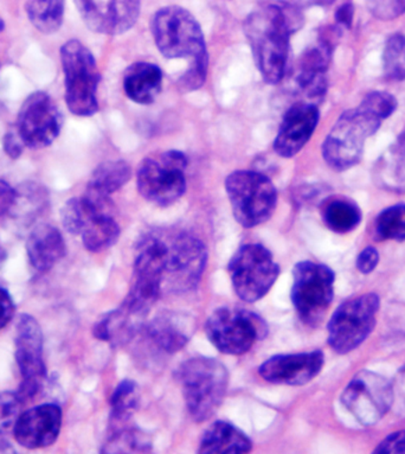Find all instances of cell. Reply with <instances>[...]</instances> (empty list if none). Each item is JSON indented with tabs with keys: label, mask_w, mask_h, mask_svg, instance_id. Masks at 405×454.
<instances>
[{
	"label": "cell",
	"mask_w": 405,
	"mask_h": 454,
	"mask_svg": "<svg viewBox=\"0 0 405 454\" xmlns=\"http://www.w3.org/2000/svg\"><path fill=\"white\" fill-rule=\"evenodd\" d=\"M27 258L40 273H47L66 253V242L58 230L51 224H40L27 238Z\"/></svg>",
	"instance_id": "20"
},
{
	"label": "cell",
	"mask_w": 405,
	"mask_h": 454,
	"mask_svg": "<svg viewBox=\"0 0 405 454\" xmlns=\"http://www.w3.org/2000/svg\"><path fill=\"white\" fill-rule=\"evenodd\" d=\"M354 9L351 3H345L336 12V20L338 24L345 27H351L354 22Z\"/></svg>",
	"instance_id": "44"
},
{
	"label": "cell",
	"mask_w": 405,
	"mask_h": 454,
	"mask_svg": "<svg viewBox=\"0 0 405 454\" xmlns=\"http://www.w3.org/2000/svg\"><path fill=\"white\" fill-rule=\"evenodd\" d=\"M325 356L322 351L276 355L259 368L261 378L274 385L304 386L322 372Z\"/></svg>",
	"instance_id": "16"
},
{
	"label": "cell",
	"mask_w": 405,
	"mask_h": 454,
	"mask_svg": "<svg viewBox=\"0 0 405 454\" xmlns=\"http://www.w3.org/2000/svg\"><path fill=\"white\" fill-rule=\"evenodd\" d=\"M61 62L69 111L77 117H91L98 109L97 97L100 82L93 54L81 42L72 40L61 48Z\"/></svg>",
	"instance_id": "5"
},
{
	"label": "cell",
	"mask_w": 405,
	"mask_h": 454,
	"mask_svg": "<svg viewBox=\"0 0 405 454\" xmlns=\"http://www.w3.org/2000/svg\"><path fill=\"white\" fill-rule=\"evenodd\" d=\"M146 333L154 346L167 354L182 350L190 340V324L175 313H163L146 326Z\"/></svg>",
	"instance_id": "22"
},
{
	"label": "cell",
	"mask_w": 405,
	"mask_h": 454,
	"mask_svg": "<svg viewBox=\"0 0 405 454\" xmlns=\"http://www.w3.org/2000/svg\"><path fill=\"white\" fill-rule=\"evenodd\" d=\"M16 200V190L4 181H0V217L10 214Z\"/></svg>",
	"instance_id": "42"
},
{
	"label": "cell",
	"mask_w": 405,
	"mask_h": 454,
	"mask_svg": "<svg viewBox=\"0 0 405 454\" xmlns=\"http://www.w3.org/2000/svg\"><path fill=\"white\" fill-rule=\"evenodd\" d=\"M334 280L333 270L323 263L301 262L295 265L292 302L306 325L323 322L333 301Z\"/></svg>",
	"instance_id": "8"
},
{
	"label": "cell",
	"mask_w": 405,
	"mask_h": 454,
	"mask_svg": "<svg viewBox=\"0 0 405 454\" xmlns=\"http://www.w3.org/2000/svg\"><path fill=\"white\" fill-rule=\"evenodd\" d=\"M304 24V16L286 2L261 5L246 17L245 34L253 59L267 83L284 79L290 54V38Z\"/></svg>",
	"instance_id": "1"
},
{
	"label": "cell",
	"mask_w": 405,
	"mask_h": 454,
	"mask_svg": "<svg viewBox=\"0 0 405 454\" xmlns=\"http://www.w3.org/2000/svg\"><path fill=\"white\" fill-rule=\"evenodd\" d=\"M140 394L138 386L132 380L120 383L111 397V421L109 425L123 424L138 410Z\"/></svg>",
	"instance_id": "31"
},
{
	"label": "cell",
	"mask_w": 405,
	"mask_h": 454,
	"mask_svg": "<svg viewBox=\"0 0 405 454\" xmlns=\"http://www.w3.org/2000/svg\"><path fill=\"white\" fill-rule=\"evenodd\" d=\"M175 375L193 421L203 422L213 418L227 395V368L214 358L193 357L184 362Z\"/></svg>",
	"instance_id": "3"
},
{
	"label": "cell",
	"mask_w": 405,
	"mask_h": 454,
	"mask_svg": "<svg viewBox=\"0 0 405 454\" xmlns=\"http://www.w3.org/2000/svg\"><path fill=\"white\" fill-rule=\"evenodd\" d=\"M384 74L389 80H405V36L396 34L386 41L383 52Z\"/></svg>",
	"instance_id": "34"
},
{
	"label": "cell",
	"mask_w": 405,
	"mask_h": 454,
	"mask_svg": "<svg viewBox=\"0 0 405 454\" xmlns=\"http://www.w3.org/2000/svg\"><path fill=\"white\" fill-rule=\"evenodd\" d=\"M340 400L355 420L372 426L393 407V383L376 372L362 371L348 383Z\"/></svg>",
	"instance_id": "13"
},
{
	"label": "cell",
	"mask_w": 405,
	"mask_h": 454,
	"mask_svg": "<svg viewBox=\"0 0 405 454\" xmlns=\"http://www.w3.org/2000/svg\"><path fill=\"white\" fill-rule=\"evenodd\" d=\"M83 22L95 33L121 35L139 19L140 0H75Z\"/></svg>",
	"instance_id": "15"
},
{
	"label": "cell",
	"mask_w": 405,
	"mask_h": 454,
	"mask_svg": "<svg viewBox=\"0 0 405 454\" xmlns=\"http://www.w3.org/2000/svg\"><path fill=\"white\" fill-rule=\"evenodd\" d=\"M163 84V73L152 63L138 62L129 67L123 77V88L130 100L140 105L156 101Z\"/></svg>",
	"instance_id": "21"
},
{
	"label": "cell",
	"mask_w": 405,
	"mask_h": 454,
	"mask_svg": "<svg viewBox=\"0 0 405 454\" xmlns=\"http://www.w3.org/2000/svg\"><path fill=\"white\" fill-rule=\"evenodd\" d=\"M375 231L383 240H405V204L384 209L376 218Z\"/></svg>",
	"instance_id": "33"
},
{
	"label": "cell",
	"mask_w": 405,
	"mask_h": 454,
	"mask_svg": "<svg viewBox=\"0 0 405 454\" xmlns=\"http://www.w3.org/2000/svg\"><path fill=\"white\" fill-rule=\"evenodd\" d=\"M48 202L47 192L42 186L29 183L16 190V200L10 214L16 218L30 220L43 209Z\"/></svg>",
	"instance_id": "32"
},
{
	"label": "cell",
	"mask_w": 405,
	"mask_h": 454,
	"mask_svg": "<svg viewBox=\"0 0 405 454\" xmlns=\"http://www.w3.org/2000/svg\"><path fill=\"white\" fill-rule=\"evenodd\" d=\"M55 2L62 3V4H65L66 0H55Z\"/></svg>",
	"instance_id": "46"
},
{
	"label": "cell",
	"mask_w": 405,
	"mask_h": 454,
	"mask_svg": "<svg viewBox=\"0 0 405 454\" xmlns=\"http://www.w3.org/2000/svg\"><path fill=\"white\" fill-rule=\"evenodd\" d=\"M186 168L188 158L179 151L145 158L136 175L140 195L160 207L177 202L186 190Z\"/></svg>",
	"instance_id": "7"
},
{
	"label": "cell",
	"mask_w": 405,
	"mask_h": 454,
	"mask_svg": "<svg viewBox=\"0 0 405 454\" xmlns=\"http://www.w3.org/2000/svg\"><path fill=\"white\" fill-rule=\"evenodd\" d=\"M130 174L132 171L126 161H107L93 172L87 189L100 195L111 196L129 181Z\"/></svg>",
	"instance_id": "29"
},
{
	"label": "cell",
	"mask_w": 405,
	"mask_h": 454,
	"mask_svg": "<svg viewBox=\"0 0 405 454\" xmlns=\"http://www.w3.org/2000/svg\"><path fill=\"white\" fill-rule=\"evenodd\" d=\"M372 15L382 20L397 19L405 13V0H368Z\"/></svg>",
	"instance_id": "37"
},
{
	"label": "cell",
	"mask_w": 405,
	"mask_h": 454,
	"mask_svg": "<svg viewBox=\"0 0 405 454\" xmlns=\"http://www.w3.org/2000/svg\"><path fill=\"white\" fill-rule=\"evenodd\" d=\"M232 286L245 302L262 299L276 284L280 267L272 253L260 244L242 246L229 262Z\"/></svg>",
	"instance_id": "9"
},
{
	"label": "cell",
	"mask_w": 405,
	"mask_h": 454,
	"mask_svg": "<svg viewBox=\"0 0 405 454\" xmlns=\"http://www.w3.org/2000/svg\"><path fill=\"white\" fill-rule=\"evenodd\" d=\"M165 286L175 292L192 290L206 270L207 252L199 238L186 231H163Z\"/></svg>",
	"instance_id": "10"
},
{
	"label": "cell",
	"mask_w": 405,
	"mask_h": 454,
	"mask_svg": "<svg viewBox=\"0 0 405 454\" xmlns=\"http://www.w3.org/2000/svg\"><path fill=\"white\" fill-rule=\"evenodd\" d=\"M16 361L23 381L43 385L47 379V367L43 361V333L33 316H19L16 327Z\"/></svg>",
	"instance_id": "19"
},
{
	"label": "cell",
	"mask_w": 405,
	"mask_h": 454,
	"mask_svg": "<svg viewBox=\"0 0 405 454\" xmlns=\"http://www.w3.org/2000/svg\"><path fill=\"white\" fill-rule=\"evenodd\" d=\"M4 22H3V20L0 19V31L4 30Z\"/></svg>",
	"instance_id": "45"
},
{
	"label": "cell",
	"mask_w": 405,
	"mask_h": 454,
	"mask_svg": "<svg viewBox=\"0 0 405 454\" xmlns=\"http://www.w3.org/2000/svg\"><path fill=\"white\" fill-rule=\"evenodd\" d=\"M142 317L133 315L121 308L107 313L94 325L93 334L97 340L119 347L129 342L142 324Z\"/></svg>",
	"instance_id": "24"
},
{
	"label": "cell",
	"mask_w": 405,
	"mask_h": 454,
	"mask_svg": "<svg viewBox=\"0 0 405 454\" xmlns=\"http://www.w3.org/2000/svg\"><path fill=\"white\" fill-rule=\"evenodd\" d=\"M382 122L361 105L344 112L323 142V160L336 171L354 168L362 160L366 140L378 132Z\"/></svg>",
	"instance_id": "4"
},
{
	"label": "cell",
	"mask_w": 405,
	"mask_h": 454,
	"mask_svg": "<svg viewBox=\"0 0 405 454\" xmlns=\"http://www.w3.org/2000/svg\"><path fill=\"white\" fill-rule=\"evenodd\" d=\"M379 262V253L376 248L366 247L358 255L357 270L362 274H370L375 270Z\"/></svg>",
	"instance_id": "41"
},
{
	"label": "cell",
	"mask_w": 405,
	"mask_h": 454,
	"mask_svg": "<svg viewBox=\"0 0 405 454\" xmlns=\"http://www.w3.org/2000/svg\"><path fill=\"white\" fill-rule=\"evenodd\" d=\"M81 237L87 251L100 253L111 248L119 240L120 227L113 214H101L88 222Z\"/></svg>",
	"instance_id": "27"
},
{
	"label": "cell",
	"mask_w": 405,
	"mask_h": 454,
	"mask_svg": "<svg viewBox=\"0 0 405 454\" xmlns=\"http://www.w3.org/2000/svg\"><path fill=\"white\" fill-rule=\"evenodd\" d=\"M206 333L211 344L225 355L248 353L257 340L267 336L266 323L245 309L221 308L206 320Z\"/></svg>",
	"instance_id": "11"
},
{
	"label": "cell",
	"mask_w": 405,
	"mask_h": 454,
	"mask_svg": "<svg viewBox=\"0 0 405 454\" xmlns=\"http://www.w3.org/2000/svg\"><path fill=\"white\" fill-rule=\"evenodd\" d=\"M62 128V117L51 95L36 91L24 101L16 129L27 147L45 149L58 138Z\"/></svg>",
	"instance_id": "14"
},
{
	"label": "cell",
	"mask_w": 405,
	"mask_h": 454,
	"mask_svg": "<svg viewBox=\"0 0 405 454\" xmlns=\"http://www.w3.org/2000/svg\"><path fill=\"white\" fill-rule=\"evenodd\" d=\"M380 299L373 294L348 299L333 313L329 326V344L338 354H348L371 334L379 311Z\"/></svg>",
	"instance_id": "12"
},
{
	"label": "cell",
	"mask_w": 405,
	"mask_h": 454,
	"mask_svg": "<svg viewBox=\"0 0 405 454\" xmlns=\"http://www.w3.org/2000/svg\"><path fill=\"white\" fill-rule=\"evenodd\" d=\"M375 175L383 188L405 192V133L377 161Z\"/></svg>",
	"instance_id": "25"
},
{
	"label": "cell",
	"mask_w": 405,
	"mask_h": 454,
	"mask_svg": "<svg viewBox=\"0 0 405 454\" xmlns=\"http://www.w3.org/2000/svg\"><path fill=\"white\" fill-rule=\"evenodd\" d=\"M393 403L397 401L401 410L405 411V365L397 372L393 383Z\"/></svg>",
	"instance_id": "43"
},
{
	"label": "cell",
	"mask_w": 405,
	"mask_h": 454,
	"mask_svg": "<svg viewBox=\"0 0 405 454\" xmlns=\"http://www.w3.org/2000/svg\"><path fill=\"white\" fill-rule=\"evenodd\" d=\"M27 15L41 33H56L63 23L65 4L55 0H27Z\"/></svg>",
	"instance_id": "30"
},
{
	"label": "cell",
	"mask_w": 405,
	"mask_h": 454,
	"mask_svg": "<svg viewBox=\"0 0 405 454\" xmlns=\"http://www.w3.org/2000/svg\"><path fill=\"white\" fill-rule=\"evenodd\" d=\"M23 403L17 393L0 392V434H8L15 429Z\"/></svg>",
	"instance_id": "35"
},
{
	"label": "cell",
	"mask_w": 405,
	"mask_h": 454,
	"mask_svg": "<svg viewBox=\"0 0 405 454\" xmlns=\"http://www.w3.org/2000/svg\"><path fill=\"white\" fill-rule=\"evenodd\" d=\"M232 213L242 227L253 228L276 211L277 192L272 181L256 171H235L225 181Z\"/></svg>",
	"instance_id": "6"
},
{
	"label": "cell",
	"mask_w": 405,
	"mask_h": 454,
	"mask_svg": "<svg viewBox=\"0 0 405 454\" xmlns=\"http://www.w3.org/2000/svg\"><path fill=\"white\" fill-rule=\"evenodd\" d=\"M15 316V304L5 288L0 287V330L4 329Z\"/></svg>",
	"instance_id": "40"
},
{
	"label": "cell",
	"mask_w": 405,
	"mask_h": 454,
	"mask_svg": "<svg viewBox=\"0 0 405 454\" xmlns=\"http://www.w3.org/2000/svg\"><path fill=\"white\" fill-rule=\"evenodd\" d=\"M3 145H4L5 153L8 154L12 160H17V158L22 156L24 147H27L26 144L23 142L22 137L19 136L16 129L6 133Z\"/></svg>",
	"instance_id": "39"
},
{
	"label": "cell",
	"mask_w": 405,
	"mask_h": 454,
	"mask_svg": "<svg viewBox=\"0 0 405 454\" xmlns=\"http://www.w3.org/2000/svg\"><path fill=\"white\" fill-rule=\"evenodd\" d=\"M319 109L315 105L299 102L284 114L274 142V150L284 158L297 156L312 138L319 122Z\"/></svg>",
	"instance_id": "18"
},
{
	"label": "cell",
	"mask_w": 405,
	"mask_h": 454,
	"mask_svg": "<svg viewBox=\"0 0 405 454\" xmlns=\"http://www.w3.org/2000/svg\"><path fill=\"white\" fill-rule=\"evenodd\" d=\"M361 106L369 109L382 121H386L396 111L397 100L393 94L387 93V91L376 90L365 95Z\"/></svg>",
	"instance_id": "36"
},
{
	"label": "cell",
	"mask_w": 405,
	"mask_h": 454,
	"mask_svg": "<svg viewBox=\"0 0 405 454\" xmlns=\"http://www.w3.org/2000/svg\"><path fill=\"white\" fill-rule=\"evenodd\" d=\"M158 49L168 59H189L190 66L179 80L183 90H199L206 82L209 56L199 23L181 6L160 9L152 19Z\"/></svg>",
	"instance_id": "2"
},
{
	"label": "cell",
	"mask_w": 405,
	"mask_h": 454,
	"mask_svg": "<svg viewBox=\"0 0 405 454\" xmlns=\"http://www.w3.org/2000/svg\"><path fill=\"white\" fill-rule=\"evenodd\" d=\"M323 222L329 230L338 234H347L354 231L362 221L361 207L347 199H334L323 207Z\"/></svg>",
	"instance_id": "28"
},
{
	"label": "cell",
	"mask_w": 405,
	"mask_h": 454,
	"mask_svg": "<svg viewBox=\"0 0 405 454\" xmlns=\"http://www.w3.org/2000/svg\"><path fill=\"white\" fill-rule=\"evenodd\" d=\"M375 453L378 454H401L405 453V429L387 435L378 446Z\"/></svg>",
	"instance_id": "38"
},
{
	"label": "cell",
	"mask_w": 405,
	"mask_h": 454,
	"mask_svg": "<svg viewBox=\"0 0 405 454\" xmlns=\"http://www.w3.org/2000/svg\"><path fill=\"white\" fill-rule=\"evenodd\" d=\"M61 426V407L45 403L20 414L13 433L17 442L26 449H44L58 440Z\"/></svg>",
	"instance_id": "17"
},
{
	"label": "cell",
	"mask_w": 405,
	"mask_h": 454,
	"mask_svg": "<svg viewBox=\"0 0 405 454\" xmlns=\"http://www.w3.org/2000/svg\"><path fill=\"white\" fill-rule=\"evenodd\" d=\"M252 449L253 443L245 433L229 422L216 421L203 433L199 453L243 454Z\"/></svg>",
	"instance_id": "23"
},
{
	"label": "cell",
	"mask_w": 405,
	"mask_h": 454,
	"mask_svg": "<svg viewBox=\"0 0 405 454\" xmlns=\"http://www.w3.org/2000/svg\"><path fill=\"white\" fill-rule=\"evenodd\" d=\"M152 442L146 433L130 426L129 422L109 425V436L102 453H149Z\"/></svg>",
	"instance_id": "26"
}]
</instances>
